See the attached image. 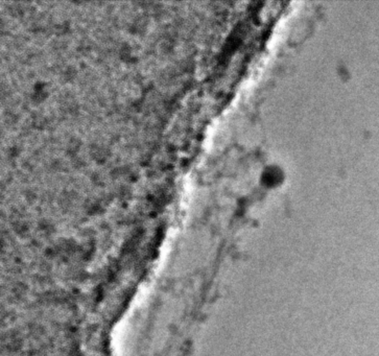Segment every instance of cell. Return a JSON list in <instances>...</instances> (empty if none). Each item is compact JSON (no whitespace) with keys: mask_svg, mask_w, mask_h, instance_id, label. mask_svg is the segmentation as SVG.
<instances>
[{"mask_svg":"<svg viewBox=\"0 0 379 356\" xmlns=\"http://www.w3.org/2000/svg\"><path fill=\"white\" fill-rule=\"evenodd\" d=\"M282 177H283V174H282L279 167L270 166L267 168L266 172L263 173L262 181L267 185H275L281 181Z\"/></svg>","mask_w":379,"mask_h":356,"instance_id":"cell-1","label":"cell"}]
</instances>
